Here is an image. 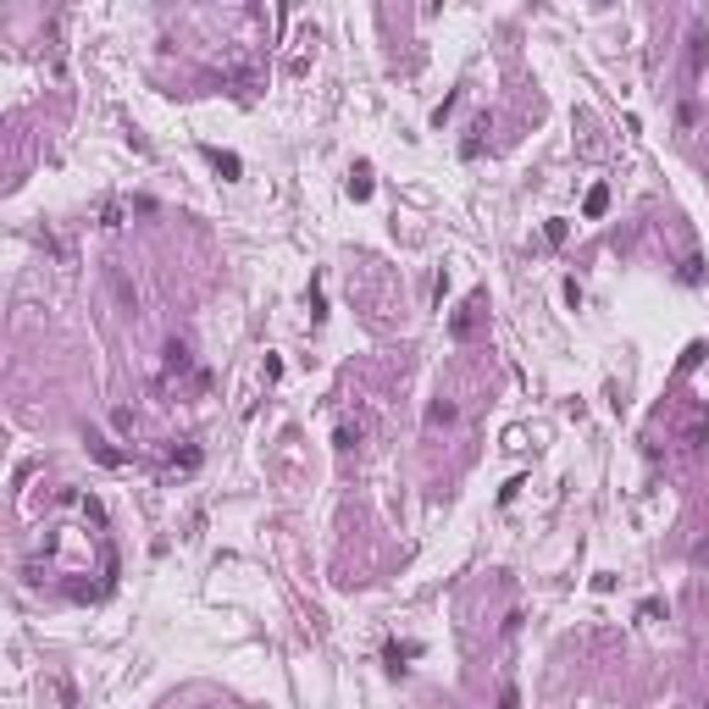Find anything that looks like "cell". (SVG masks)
<instances>
[{"label":"cell","mask_w":709,"mask_h":709,"mask_svg":"<svg viewBox=\"0 0 709 709\" xmlns=\"http://www.w3.org/2000/svg\"><path fill=\"white\" fill-rule=\"evenodd\" d=\"M704 56H709V34L698 28V34L687 39V78H698V72H704Z\"/></svg>","instance_id":"1"},{"label":"cell","mask_w":709,"mask_h":709,"mask_svg":"<svg viewBox=\"0 0 709 709\" xmlns=\"http://www.w3.org/2000/svg\"><path fill=\"white\" fill-rule=\"evenodd\" d=\"M427 422L438 427V422H455V405L449 399H438V405H427Z\"/></svg>","instance_id":"2"},{"label":"cell","mask_w":709,"mask_h":709,"mask_svg":"<svg viewBox=\"0 0 709 709\" xmlns=\"http://www.w3.org/2000/svg\"><path fill=\"white\" fill-rule=\"evenodd\" d=\"M604 205H609V194H604V189H593V194H588V216H599Z\"/></svg>","instance_id":"3"}]
</instances>
